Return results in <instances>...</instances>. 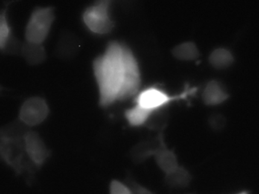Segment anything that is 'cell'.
<instances>
[{
  "instance_id": "30bf717a",
  "label": "cell",
  "mask_w": 259,
  "mask_h": 194,
  "mask_svg": "<svg viewBox=\"0 0 259 194\" xmlns=\"http://www.w3.org/2000/svg\"><path fill=\"white\" fill-rule=\"evenodd\" d=\"M28 66L42 65L47 59V53L44 44L24 41L21 56Z\"/></svg>"
},
{
  "instance_id": "ffe728a7",
  "label": "cell",
  "mask_w": 259,
  "mask_h": 194,
  "mask_svg": "<svg viewBox=\"0 0 259 194\" xmlns=\"http://www.w3.org/2000/svg\"><path fill=\"white\" fill-rule=\"evenodd\" d=\"M24 41H21L15 33L8 40L0 53L3 56H21Z\"/></svg>"
},
{
  "instance_id": "cb8c5ba5",
  "label": "cell",
  "mask_w": 259,
  "mask_h": 194,
  "mask_svg": "<svg viewBox=\"0 0 259 194\" xmlns=\"http://www.w3.org/2000/svg\"><path fill=\"white\" fill-rule=\"evenodd\" d=\"M8 91H10V90H9V88H6V87L3 86V85H2V84H0V96L2 95V94H3V92Z\"/></svg>"
},
{
  "instance_id": "4fadbf2b",
  "label": "cell",
  "mask_w": 259,
  "mask_h": 194,
  "mask_svg": "<svg viewBox=\"0 0 259 194\" xmlns=\"http://www.w3.org/2000/svg\"><path fill=\"white\" fill-rule=\"evenodd\" d=\"M154 157L158 167L165 173V175L179 166L176 154L173 150L169 149L166 146L165 143H164L155 152Z\"/></svg>"
},
{
  "instance_id": "ba28073f",
  "label": "cell",
  "mask_w": 259,
  "mask_h": 194,
  "mask_svg": "<svg viewBox=\"0 0 259 194\" xmlns=\"http://www.w3.org/2000/svg\"><path fill=\"white\" fill-rule=\"evenodd\" d=\"M196 90H185L184 93L179 96H169L164 91L155 88H149L140 93L137 99V103L147 109L154 111L158 108L165 106L167 103L176 100V99H184L187 97L189 94H193Z\"/></svg>"
},
{
  "instance_id": "9c48e42d",
  "label": "cell",
  "mask_w": 259,
  "mask_h": 194,
  "mask_svg": "<svg viewBox=\"0 0 259 194\" xmlns=\"http://www.w3.org/2000/svg\"><path fill=\"white\" fill-rule=\"evenodd\" d=\"M163 133L159 132L155 138L145 140L136 145L131 152V157L134 163H140L144 162L150 157L155 155V152L164 144Z\"/></svg>"
},
{
  "instance_id": "9a60e30c",
  "label": "cell",
  "mask_w": 259,
  "mask_h": 194,
  "mask_svg": "<svg viewBox=\"0 0 259 194\" xmlns=\"http://www.w3.org/2000/svg\"><path fill=\"white\" fill-rule=\"evenodd\" d=\"M190 172L184 167L178 166L176 169L165 175V182L169 187L174 188H184L191 181Z\"/></svg>"
},
{
  "instance_id": "7402d4cb",
  "label": "cell",
  "mask_w": 259,
  "mask_h": 194,
  "mask_svg": "<svg viewBox=\"0 0 259 194\" xmlns=\"http://www.w3.org/2000/svg\"><path fill=\"white\" fill-rule=\"evenodd\" d=\"M208 122H209L210 126L213 129L220 130L225 127L226 121H225V117L222 115V114H213V115L209 118Z\"/></svg>"
},
{
  "instance_id": "6da1fadb",
  "label": "cell",
  "mask_w": 259,
  "mask_h": 194,
  "mask_svg": "<svg viewBox=\"0 0 259 194\" xmlns=\"http://www.w3.org/2000/svg\"><path fill=\"white\" fill-rule=\"evenodd\" d=\"M94 71L100 91V104L108 107L118 100L123 82L122 44L109 43L103 56L94 62Z\"/></svg>"
},
{
  "instance_id": "d6986e66",
  "label": "cell",
  "mask_w": 259,
  "mask_h": 194,
  "mask_svg": "<svg viewBox=\"0 0 259 194\" xmlns=\"http://www.w3.org/2000/svg\"><path fill=\"white\" fill-rule=\"evenodd\" d=\"M165 109L164 106L152 111L145 125L149 129L162 132L163 130L165 128L168 115Z\"/></svg>"
},
{
  "instance_id": "e0dca14e",
  "label": "cell",
  "mask_w": 259,
  "mask_h": 194,
  "mask_svg": "<svg viewBox=\"0 0 259 194\" xmlns=\"http://www.w3.org/2000/svg\"><path fill=\"white\" fill-rule=\"evenodd\" d=\"M234 58L232 53L225 48H218L211 53L209 62L214 68L224 69L232 65Z\"/></svg>"
},
{
  "instance_id": "277c9868",
  "label": "cell",
  "mask_w": 259,
  "mask_h": 194,
  "mask_svg": "<svg viewBox=\"0 0 259 194\" xmlns=\"http://www.w3.org/2000/svg\"><path fill=\"white\" fill-rule=\"evenodd\" d=\"M50 114V107L47 99L34 95L25 98L18 108L17 118L27 128L33 129L44 124Z\"/></svg>"
},
{
  "instance_id": "484cf974",
  "label": "cell",
  "mask_w": 259,
  "mask_h": 194,
  "mask_svg": "<svg viewBox=\"0 0 259 194\" xmlns=\"http://www.w3.org/2000/svg\"><path fill=\"white\" fill-rule=\"evenodd\" d=\"M187 194H192V193H187Z\"/></svg>"
},
{
  "instance_id": "3957f363",
  "label": "cell",
  "mask_w": 259,
  "mask_h": 194,
  "mask_svg": "<svg viewBox=\"0 0 259 194\" xmlns=\"http://www.w3.org/2000/svg\"><path fill=\"white\" fill-rule=\"evenodd\" d=\"M56 21L53 6H36L32 9L24 29V41L44 44Z\"/></svg>"
},
{
  "instance_id": "2e32d148",
  "label": "cell",
  "mask_w": 259,
  "mask_h": 194,
  "mask_svg": "<svg viewBox=\"0 0 259 194\" xmlns=\"http://www.w3.org/2000/svg\"><path fill=\"white\" fill-rule=\"evenodd\" d=\"M172 55L178 60L193 61L199 59L200 53L193 42H185L176 46L172 50Z\"/></svg>"
},
{
  "instance_id": "7a4b0ae2",
  "label": "cell",
  "mask_w": 259,
  "mask_h": 194,
  "mask_svg": "<svg viewBox=\"0 0 259 194\" xmlns=\"http://www.w3.org/2000/svg\"><path fill=\"white\" fill-rule=\"evenodd\" d=\"M24 137L0 138V162L12 169L15 176H23L30 185L34 181L38 169L27 157Z\"/></svg>"
},
{
  "instance_id": "44dd1931",
  "label": "cell",
  "mask_w": 259,
  "mask_h": 194,
  "mask_svg": "<svg viewBox=\"0 0 259 194\" xmlns=\"http://www.w3.org/2000/svg\"><path fill=\"white\" fill-rule=\"evenodd\" d=\"M109 194H131L128 185L118 180L111 181Z\"/></svg>"
},
{
  "instance_id": "8992f818",
  "label": "cell",
  "mask_w": 259,
  "mask_h": 194,
  "mask_svg": "<svg viewBox=\"0 0 259 194\" xmlns=\"http://www.w3.org/2000/svg\"><path fill=\"white\" fill-rule=\"evenodd\" d=\"M110 2L103 0L94 3L85 11L83 21L88 28L97 34H106L112 31L115 24L109 15Z\"/></svg>"
},
{
  "instance_id": "ac0fdd59",
  "label": "cell",
  "mask_w": 259,
  "mask_h": 194,
  "mask_svg": "<svg viewBox=\"0 0 259 194\" xmlns=\"http://www.w3.org/2000/svg\"><path fill=\"white\" fill-rule=\"evenodd\" d=\"M152 111L137 104L125 111V118L131 126L139 127L145 125Z\"/></svg>"
},
{
  "instance_id": "d4e9b609",
  "label": "cell",
  "mask_w": 259,
  "mask_h": 194,
  "mask_svg": "<svg viewBox=\"0 0 259 194\" xmlns=\"http://www.w3.org/2000/svg\"><path fill=\"white\" fill-rule=\"evenodd\" d=\"M236 194H249V192H247V191H241V192H240V193H237Z\"/></svg>"
},
{
  "instance_id": "8fae6325",
  "label": "cell",
  "mask_w": 259,
  "mask_h": 194,
  "mask_svg": "<svg viewBox=\"0 0 259 194\" xmlns=\"http://www.w3.org/2000/svg\"><path fill=\"white\" fill-rule=\"evenodd\" d=\"M78 49V42L74 35L68 32H63L56 44V56L62 59H69L74 56Z\"/></svg>"
},
{
  "instance_id": "603a6c76",
  "label": "cell",
  "mask_w": 259,
  "mask_h": 194,
  "mask_svg": "<svg viewBox=\"0 0 259 194\" xmlns=\"http://www.w3.org/2000/svg\"><path fill=\"white\" fill-rule=\"evenodd\" d=\"M127 185L131 190V194H154L149 189L140 185L136 181H131V180L127 181Z\"/></svg>"
},
{
  "instance_id": "7c38bea8",
  "label": "cell",
  "mask_w": 259,
  "mask_h": 194,
  "mask_svg": "<svg viewBox=\"0 0 259 194\" xmlns=\"http://www.w3.org/2000/svg\"><path fill=\"white\" fill-rule=\"evenodd\" d=\"M228 98L229 94L225 91L223 86L216 81H211L208 83L202 94L204 102L208 105H219Z\"/></svg>"
},
{
  "instance_id": "5bb4252c",
  "label": "cell",
  "mask_w": 259,
  "mask_h": 194,
  "mask_svg": "<svg viewBox=\"0 0 259 194\" xmlns=\"http://www.w3.org/2000/svg\"><path fill=\"white\" fill-rule=\"evenodd\" d=\"M12 3H6L0 9V52L8 40L15 33L9 15V9Z\"/></svg>"
},
{
  "instance_id": "5b68a950",
  "label": "cell",
  "mask_w": 259,
  "mask_h": 194,
  "mask_svg": "<svg viewBox=\"0 0 259 194\" xmlns=\"http://www.w3.org/2000/svg\"><path fill=\"white\" fill-rule=\"evenodd\" d=\"M122 44L123 82L118 100H126L136 95L140 89L141 79L137 59L131 49Z\"/></svg>"
},
{
  "instance_id": "52a82bcc",
  "label": "cell",
  "mask_w": 259,
  "mask_h": 194,
  "mask_svg": "<svg viewBox=\"0 0 259 194\" xmlns=\"http://www.w3.org/2000/svg\"><path fill=\"white\" fill-rule=\"evenodd\" d=\"M24 146L27 157L38 170L50 160L52 151L46 144L42 136L39 132L30 129L24 137Z\"/></svg>"
}]
</instances>
